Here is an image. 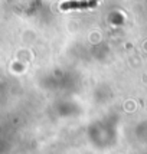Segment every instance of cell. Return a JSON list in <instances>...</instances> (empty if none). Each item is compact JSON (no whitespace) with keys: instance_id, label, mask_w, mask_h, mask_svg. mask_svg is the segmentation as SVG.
<instances>
[{"instance_id":"cell-1","label":"cell","mask_w":147,"mask_h":154,"mask_svg":"<svg viewBox=\"0 0 147 154\" xmlns=\"http://www.w3.org/2000/svg\"><path fill=\"white\" fill-rule=\"evenodd\" d=\"M100 0H64L61 2V10H77V9H89L95 7Z\"/></svg>"}]
</instances>
